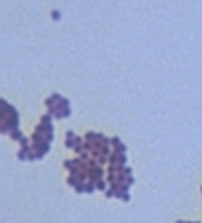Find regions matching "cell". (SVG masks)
<instances>
[]
</instances>
